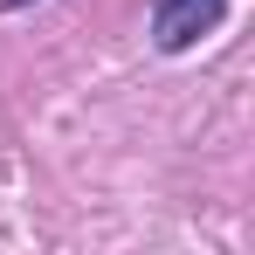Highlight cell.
<instances>
[{"instance_id": "1", "label": "cell", "mask_w": 255, "mask_h": 255, "mask_svg": "<svg viewBox=\"0 0 255 255\" xmlns=\"http://www.w3.org/2000/svg\"><path fill=\"white\" fill-rule=\"evenodd\" d=\"M221 14H228V0H159L152 7V42L179 55V48H193L200 35L221 28Z\"/></svg>"}, {"instance_id": "2", "label": "cell", "mask_w": 255, "mask_h": 255, "mask_svg": "<svg viewBox=\"0 0 255 255\" xmlns=\"http://www.w3.org/2000/svg\"><path fill=\"white\" fill-rule=\"evenodd\" d=\"M0 7H21V0H0Z\"/></svg>"}]
</instances>
